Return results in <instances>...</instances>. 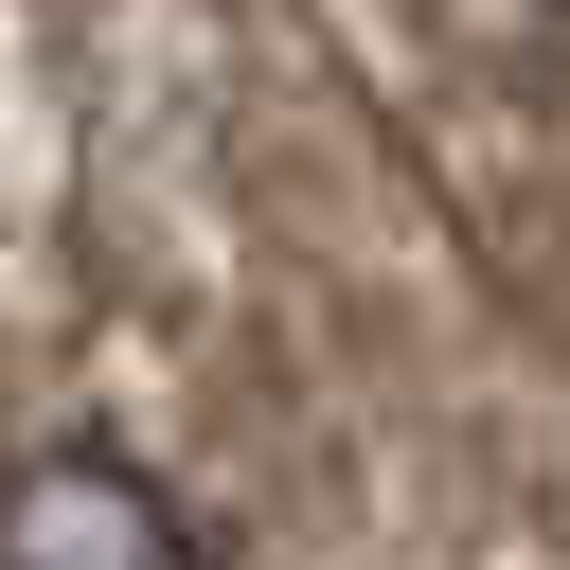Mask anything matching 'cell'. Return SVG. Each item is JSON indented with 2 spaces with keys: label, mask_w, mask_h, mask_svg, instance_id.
<instances>
[{
  "label": "cell",
  "mask_w": 570,
  "mask_h": 570,
  "mask_svg": "<svg viewBox=\"0 0 570 570\" xmlns=\"http://www.w3.org/2000/svg\"><path fill=\"white\" fill-rule=\"evenodd\" d=\"M552 18H570V0H552Z\"/></svg>",
  "instance_id": "obj_2"
},
{
  "label": "cell",
  "mask_w": 570,
  "mask_h": 570,
  "mask_svg": "<svg viewBox=\"0 0 570 570\" xmlns=\"http://www.w3.org/2000/svg\"><path fill=\"white\" fill-rule=\"evenodd\" d=\"M0 570H214V517L125 445H18L0 463Z\"/></svg>",
  "instance_id": "obj_1"
}]
</instances>
